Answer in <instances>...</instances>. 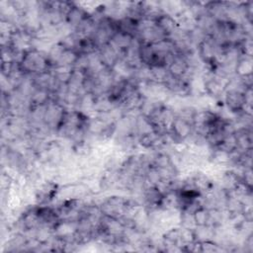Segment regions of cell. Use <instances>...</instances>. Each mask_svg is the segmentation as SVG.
I'll list each match as a JSON object with an SVG mask.
<instances>
[{
    "instance_id": "6da1fadb",
    "label": "cell",
    "mask_w": 253,
    "mask_h": 253,
    "mask_svg": "<svg viewBox=\"0 0 253 253\" xmlns=\"http://www.w3.org/2000/svg\"><path fill=\"white\" fill-rule=\"evenodd\" d=\"M224 103L229 112L234 113L236 115L246 112L247 110H251L246 108L244 101V92L235 91V90H225L223 94Z\"/></svg>"
},
{
    "instance_id": "7a4b0ae2",
    "label": "cell",
    "mask_w": 253,
    "mask_h": 253,
    "mask_svg": "<svg viewBox=\"0 0 253 253\" xmlns=\"http://www.w3.org/2000/svg\"><path fill=\"white\" fill-rule=\"evenodd\" d=\"M155 24L166 34L167 37H170L178 28L177 21L172 15L162 13L155 19Z\"/></svg>"
},
{
    "instance_id": "3957f363",
    "label": "cell",
    "mask_w": 253,
    "mask_h": 253,
    "mask_svg": "<svg viewBox=\"0 0 253 253\" xmlns=\"http://www.w3.org/2000/svg\"><path fill=\"white\" fill-rule=\"evenodd\" d=\"M235 75L243 77L245 75L252 74V58L251 56L241 55L240 58L235 63Z\"/></svg>"
},
{
    "instance_id": "277c9868",
    "label": "cell",
    "mask_w": 253,
    "mask_h": 253,
    "mask_svg": "<svg viewBox=\"0 0 253 253\" xmlns=\"http://www.w3.org/2000/svg\"><path fill=\"white\" fill-rule=\"evenodd\" d=\"M194 219L197 225H208L209 221V209L202 206L194 213Z\"/></svg>"
}]
</instances>
